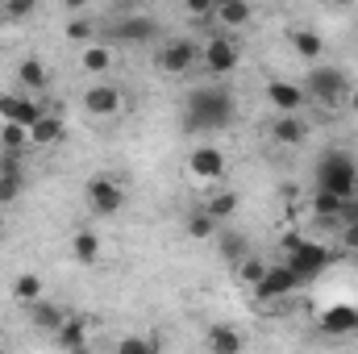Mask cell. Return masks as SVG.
Listing matches in <instances>:
<instances>
[{"instance_id":"cell-1","label":"cell","mask_w":358,"mask_h":354,"mask_svg":"<svg viewBox=\"0 0 358 354\" xmlns=\"http://www.w3.org/2000/svg\"><path fill=\"white\" fill-rule=\"evenodd\" d=\"M234 121V96L225 88H196L183 100V129L187 134H221Z\"/></svg>"},{"instance_id":"cell-2","label":"cell","mask_w":358,"mask_h":354,"mask_svg":"<svg viewBox=\"0 0 358 354\" xmlns=\"http://www.w3.org/2000/svg\"><path fill=\"white\" fill-rule=\"evenodd\" d=\"M317 192H329L334 200H358V163L346 150H325L317 163Z\"/></svg>"},{"instance_id":"cell-3","label":"cell","mask_w":358,"mask_h":354,"mask_svg":"<svg viewBox=\"0 0 358 354\" xmlns=\"http://www.w3.org/2000/svg\"><path fill=\"white\" fill-rule=\"evenodd\" d=\"M300 88H304V96L313 104H321V108H342L346 104V92H350V80H346V71L317 63V67H308V76H304Z\"/></svg>"},{"instance_id":"cell-4","label":"cell","mask_w":358,"mask_h":354,"mask_svg":"<svg viewBox=\"0 0 358 354\" xmlns=\"http://www.w3.org/2000/svg\"><path fill=\"white\" fill-rule=\"evenodd\" d=\"M225 150L221 146H213V142H200L192 155H187V176L192 183H204V187H217L221 179H225Z\"/></svg>"},{"instance_id":"cell-5","label":"cell","mask_w":358,"mask_h":354,"mask_svg":"<svg viewBox=\"0 0 358 354\" xmlns=\"http://www.w3.org/2000/svg\"><path fill=\"white\" fill-rule=\"evenodd\" d=\"M200 63H204V71H213V76H229V71L242 63V46H238V38L213 34V38L200 46Z\"/></svg>"},{"instance_id":"cell-6","label":"cell","mask_w":358,"mask_h":354,"mask_svg":"<svg viewBox=\"0 0 358 354\" xmlns=\"http://www.w3.org/2000/svg\"><path fill=\"white\" fill-rule=\"evenodd\" d=\"M196 63H200V46H196L192 38H171V42H163L159 55H155V67H159L163 76H183V71H192Z\"/></svg>"},{"instance_id":"cell-7","label":"cell","mask_w":358,"mask_h":354,"mask_svg":"<svg viewBox=\"0 0 358 354\" xmlns=\"http://www.w3.org/2000/svg\"><path fill=\"white\" fill-rule=\"evenodd\" d=\"M84 200H88V208L96 217H113V213H121V204H125V187L113 176H92L88 187H84Z\"/></svg>"},{"instance_id":"cell-8","label":"cell","mask_w":358,"mask_h":354,"mask_svg":"<svg viewBox=\"0 0 358 354\" xmlns=\"http://www.w3.org/2000/svg\"><path fill=\"white\" fill-rule=\"evenodd\" d=\"M42 113H46V108H42V100L21 96V92H0V125H21V129H34Z\"/></svg>"},{"instance_id":"cell-9","label":"cell","mask_w":358,"mask_h":354,"mask_svg":"<svg viewBox=\"0 0 358 354\" xmlns=\"http://www.w3.org/2000/svg\"><path fill=\"white\" fill-rule=\"evenodd\" d=\"M80 104H84V113H88V117H117V113H121V104H125V92L117 88V84H108V80H100V84L84 88Z\"/></svg>"},{"instance_id":"cell-10","label":"cell","mask_w":358,"mask_h":354,"mask_svg":"<svg viewBox=\"0 0 358 354\" xmlns=\"http://www.w3.org/2000/svg\"><path fill=\"white\" fill-rule=\"evenodd\" d=\"M329 259H334V255H329V246L308 238L300 250H292V255L283 259V267H287V271H296L300 279H313V275H321V271L329 267Z\"/></svg>"},{"instance_id":"cell-11","label":"cell","mask_w":358,"mask_h":354,"mask_svg":"<svg viewBox=\"0 0 358 354\" xmlns=\"http://www.w3.org/2000/svg\"><path fill=\"white\" fill-rule=\"evenodd\" d=\"M255 21V4H246V0H221L217 8H213V25L225 34V38H234L238 29H246Z\"/></svg>"},{"instance_id":"cell-12","label":"cell","mask_w":358,"mask_h":354,"mask_svg":"<svg viewBox=\"0 0 358 354\" xmlns=\"http://www.w3.org/2000/svg\"><path fill=\"white\" fill-rule=\"evenodd\" d=\"M300 288H304V279L279 263L263 275V283L255 288V296H259V300H283V296H292V292H300Z\"/></svg>"},{"instance_id":"cell-13","label":"cell","mask_w":358,"mask_h":354,"mask_svg":"<svg viewBox=\"0 0 358 354\" xmlns=\"http://www.w3.org/2000/svg\"><path fill=\"white\" fill-rule=\"evenodd\" d=\"M267 100L275 104V113L279 117H300V108L308 104V96L300 84H292V80H271L267 84Z\"/></svg>"},{"instance_id":"cell-14","label":"cell","mask_w":358,"mask_h":354,"mask_svg":"<svg viewBox=\"0 0 358 354\" xmlns=\"http://www.w3.org/2000/svg\"><path fill=\"white\" fill-rule=\"evenodd\" d=\"M317 325H321V334H329V338L358 334V309L355 304H334V309H325V313L317 317Z\"/></svg>"},{"instance_id":"cell-15","label":"cell","mask_w":358,"mask_h":354,"mask_svg":"<svg viewBox=\"0 0 358 354\" xmlns=\"http://www.w3.org/2000/svg\"><path fill=\"white\" fill-rule=\"evenodd\" d=\"M204 346H208V354H242L246 351V334L238 325H229V321H217V325H208Z\"/></svg>"},{"instance_id":"cell-16","label":"cell","mask_w":358,"mask_h":354,"mask_svg":"<svg viewBox=\"0 0 358 354\" xmlns=\"http://www.w3.org/2000/svg\"><path fill=\"white\" fill-rule=\"evenodd\" d=\"M17 80H21L25 96H46V92H50V71H46V63H42L38 55H25V59L17 63Z\"/></svg>"},{"instance_id":"cell-17","label":"cell","mask_w":358,"mask_h":354,"mask_svg":"<svg viewBox=\"0 0 358 354\" xmlns=\"http://www.w3.org/2000/svg\"><path fill=\"white\" fill-rule=\"evenodd\" d=\"M113 34H117L121 42H150V38L159 34V21L146 17V13H134V17H121V21L113 25Z\"/></svg>"},{"instance_id":"cell-18","label":"cell","mask_w":358,"mask_h":354,"mask_svg":"<svg viewBox=\"0 0 358 354\" xmlns=\"http://www.w3.org/2000/svg\"><path fill=\"white\" fill-rule=\"evenodd\" d=\"M88 330H92V321H88V317H80V313H67V321L59 325L55 342H59L63 351L71 354V351H80V346H88V338H92Z\"/></svg>"},{"instance_id":"cell-19","label":"cell","mask_w":358,"mask_h":354,"mask_svg":"<svg viewBox=\"0 0 358 354\" xmlns=\"http://www.w3.org/2000/svg\"><path fill=\"white\" fill-rule=\"evenodd\" d=\"M113 63H117V55H113V46H108V42L80 46V71H88V76H108V71H113Z\"/></svg>"},{"instance_id":"cell-20","label":"cell","mask_w":358,"mask_h":354,"mask_svg":"<svg viewBox=\"0 0 358 354\" xmlns=\"http://www.w3.org/2000/svg\"><path fill=\"white\" fill-rule=\"evenodd\" d=\"M13 300L25 304V309H34L38 300H46V279H42L38 271H21V275L13 279Z\"/></svg>"},{"instance_id":"cell-21","label":"cell","mask_w":358,"mask_h":354,"mask_svg":"<svg viewBox=\"0 0 358 354\" xmlns=\"http://www.w3.org/2000/svg\"><path fill=\"white\" fill-rule=\"evenodd\" d=\"M287 42H292V50H296L308 67H317V63H321V55H325V38H321V34H313V29H292V34H287Z\"/></svg>"},{"instance_id":"cell-22","label":"cell","mask_w":358,"mask_h":354,"mask_svg":"<svg viewBox=\"0 0 358 354\" xmlns=\"http://www.w3.org/2000/svg\"><path fill=\"white\" fill-rule=\"evenodd\" d=\"M63 134H67L63 117L42 113V117H38V125L29 129V146H59V142H63Z\"/></svg>"},{"instance_id":"cell-23","label":"cell","mask_w":358,"mask_h":354,"mask_svg":"<svg viewBox=\"0 0 358 354\" xmlns=\"http://www.w3.org/2000/svg\"><path fill=\"white\" fill-rule=\"evenodd\" d=\"M71 255L80 259V267H96L100 255H104L100 234H96V229H76V234H71Z\"/></svg>"},{"instance_id":"cell-24","label":"cell","mask_w":358,"mask_h":354,"mask_svg":"<svg viewBox=\"0 0 358 354\" xmlns=\"http://www.w3.org/2000/svg\"><path fill=\"white\" fill-rule=\"evenodd\" d=\"M304 134H308V125H304L300 117H275V121H271V142H275V146H300Z\"/></svg>"},{"instance_id":"cell-25","label":"cell","mask_w":358,"mask_h":354,"mask_svg":"<svg viewBox=\"0 0 358 354\" xmlns=\"http://www.w3.org/2000/svg\"><path fill=\"white\" fill-rule=\"evenodd\" d=\"M200 208H204V213H208V217L221 225V221H229V217L238 213V192H229V187H217V192H208V200H204Z\"/></svg>"},{"instance_id":"cell-26","label":"cell","mask_w":358,"mask_h":354,"mask_svg":"<svg viewBox=\"0 0 358 354\" xmlns=\"http://www.w3.org/2000/svg\"><path fill=\"white\" fill-rule=\"evenodd\" d=\"M183 234L192 238V242H217V234H221V225L204 213V208H196L187 221H183Z\"/></svg>"},{"instance_id":"cell-27","label":"cell","mask_w":358,"mask_h":354,"mask_svg":"<svg viewBox=\"0 0 358 354\" xmlns=\"http://www.w3.org/2000/svg\"><path fill=\"white\" fill-rule=\"evenodd\" d=\"M29 321H34L38 330H46V334H59V325L67 321V313H63L55 300H38V304L29 309Z\"/></svg>"},{"instance_id":"cell-28","label":"cell","mask_w":358,"mask_h":354,"mask_svg":"<svg viewBox=\"0 0 358 354\" xmlns=\"http://www.w3.org/2000/svg\"><path fill=\"white\" fill-rule=\"evenodd\" d=\"M271 271V263H263L259 255H246L242 263L234 267V275H238V283H246V288H259L263 283V275Z\"/></svg>"},{"instance_id":"cell-29","label":"cell","mask_w":358,"mask_h":354,"mask_svg":"<svg viewBox=\"0 0 358 354\" xmlns=\"http://www.w3.org/2000/svg\"><path fill=\"white\" fill-rule=\"evenodd\" d=\"M217 246H221V255H225V263H229V267H238L246 255H250L246 234H217Z\"/></svg>"},{"instance_id":"cell-30","label":"cell","mask_w":358,"mask_h":354,"mask_svg":"<svg viewBox=\"0 0 358 354\" xmlns=\"http://www.w3.org/2000/svg\"><path fill=\"white\" fill-rule=\"evenodd\" d=\"M113 354H159V342L150 334H125V338H117Z\"/></svg>"},{"instance_id":"cell-31","label":"cell","mask_w":358,"mask_h":354,"mask_svg":"<svg viewBox=\"0 0 358 354\" xmlns=\"http://www.w3.org/2000/svg\"><path fill=\"white\" fill-rule=\"evenodd\" d=\"M313 217L317 221H338L342 217V200H334L329 192H313Z\"/></svg>"},{"instance_id":"cell-32","label":"cell","mask_w":358,"mask_h":354,"mask_svg":"<svg viewBox=\"0 0 358 354\" xmlns=\"http://www.w3.org/2000/svg\"><path fill=\"white\" fill-rule=\"evenodd\" d=\"M25 146H29V129H21V125H0V150L21 155Z\"/></svg>"},{"instance_id":"cell-33","label":"cell","mask_w":358,"mask_h":354,"mask_svg":"<svg viewBox=\"0 0 358 354\" xmlns=\"http://www.w3.org/2000/svg\"><path fill=\"white\" fill-rule=\"evenodd\" d=\"M21 192H25V176H0V208L17 204Z\"/></svg>"},{"instance_id":"cell-34","label":"cell","mask_w":358,"mask_h":354,"mask_svg":"<svg viewBox=\"0 0 358 354\" xmlns=\"http://www.w3.org/2000/svg\"><path fill=\"white\" fill-rule=\"evenodd\" d=\"M63 34H67L71 42H84V46H92V38H96V25H92L88 17H71Z\"/></svg>"},{"instance_id":"cell-35","label":"cell","mask_w":358,"mask_h":354,"mask_svg":"<svg viewBox=\"0 0 358 354\" xmlns=\"http://www.w3.org/2000/svg\"><path fill=\"white\" fill-rule=\"evenodd\" d=\"M0 17L4 21H25V17H34V0H8L0 8Z\"/></svg>"},{"instance_id":"cell-36","label":"cell","mask_w":358,"mask_h":354,"mask_svg":"<svg viewBox=\"0 0 358 354\" xmlns=\"http://www.w3.org/2000/svg\"><path fill=\"white\" fill-rule=\"evenodd\" d=\"M213 0H187V17H196V21H208L213 25Z\"/></svg>"},{"instance_id":"cell-37","label":"cell","mask_w":358,"mask_h":354,"mask_svg":"<svg viewBox=\"0 0 358 354\" xmlns=\"http://www.w3.org/2000/svg\"><path fill=\"white\" fill-rule=\"evenodd\" d=\"M0 176H25V163H21V155H8V150H0Z\"/></svg>"},{"instance_id":"cell-38","label":"cell","mask_w":358,"mask_h":354,"mask_svg":"<svg viewBox=\"0 0 358 354\" xmlns=\"http://www.w3.org/2000/svg\"><path fill=\"white\" fill-rule=\"evenodd\" d=\"M342 246L346 250H358V221H346L342 225Z\"/></svg>"},{"instance_id":"cell-39","label":"cell","mask_w":358,"mask_h":354,"mask_svg":"<svg viewBox=\"0 0 358 354\" xmlns=\"http://www.w3.org/2000/svg\"><path fill=\"white\" fill-rule=\"evenodd\" d=\"M346 108L358 113V84H350V92H346Z\"/></svg>"},{"instance_id":"cell-40","label":"cell","mask_w":358,"mask_h":354,"mask_svg":"<svg viewBox=\"0 0 358 354\" xmlns=\"http://www.w3.org/2000/svg\"><path fill=\"white\" fill-rule=\"evenodd\" d=\"M71 354H92V346H80V351H71Z\"/></svg>"},{"instance_id":"cell-41","label":"cell","mask_w":358,"mask_h":354,"mask_svg":"<svg viewBox=\"0 0 358 354\" xmlns=\"http://www.w3.org/2000/svg\"><path fill=\"white\" fill-rule=\"evenodd\" d=\"M0 229H4V217H0Z\"/></svg>"}]
</instances>
